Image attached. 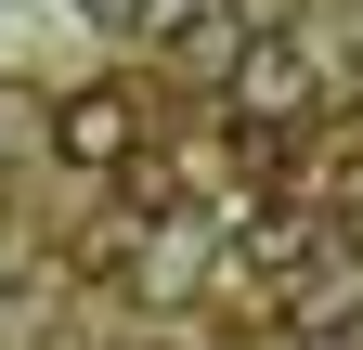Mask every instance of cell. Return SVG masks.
Instances as JSON below:
<instances>
[{
    "label": "cell",
    "mask_w": 363,
    "mask_h": 350,
    "mask_svg": "<svg viewBox=\"0 0 363 350\" xmlns=\"http://www.w3.org/2000/svg\"><path fill=\"white\" fill-rule=\"evenodd\" d=\"M78 13H130V0H78Z\"/></svg>",
    "instance_id": "cell-3"
},
{
    "label": "cell",
    "mask_w": 363,
    "mask_h": 350,
    "mask_svg": "<svg viewBox=\"0 0 363 350\" xmlns=\"http://www.w3.org/2000/svg\"><path fill=\"white\" fill-rule=\"evenodd\" d=\"M52 156H65V169H104V182H117L130 156H156L143 91H130V78H78V91L52 104Z\"/></svg>",
    "instance_id": "cell-2"
},
{
    "label": "cell",
    "mask_w": 363,
    "mask_h": 350,
    "mask_svg": "<svg viewBox=\"0 0 363 350\" xmlns=\"http://www.w3.org/2000/svg\"><path fill=\"white\" fill-rule=\"evenodd\" d=\"M220 91H234V130H298L325 104V52H311L298 26H247L234 65H220Z\"/></svg>",
    "instance_id": "cell-1"
}]
</instances>
